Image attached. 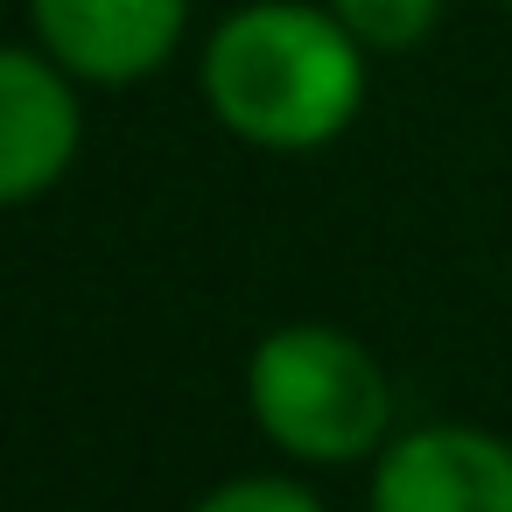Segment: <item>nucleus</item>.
Returning <instances> with one entry per match:
<instances>
[{
	"mask_svg": "<svg viewBox=\"0 0 512 512\" xmlns=\"http://www.w3.org/2000/svg\"><path fill=\"white\" fill-rule=\"evenodd\" d=\"M365 43L316 0H246L204 43L211 120L267 155H316L365 113Z\"/></svg>",
	"mask_w": 512,
	"mask_h": 512,
	"instance_id": "f257e3e1",
	"label": "nucleus"
},
{
	"mask_svg": "<svg viewBox=\"0 0 512 512\" xmlns=\"http://www.w3.org/2000/svg\"><path fill=\"white\" fill-rule=\"evenodd\" d=\"M365 512H512V442L463 421L407 428L379 449Z\"/></svg>",
	"mask_w": 512,
	"mask_h": 512,
	"instance_id": "20e7f679",
	"label": "nucleus"
},
{
	"mask_svg": "<svg viewBox=\"0 0 512 512\" xmlns=\"http://www.w3.org/2000/svg\"><path fill=\"white\" fill-rule=\"evenodd\" d=\"M323 8L372 50V57H400V50H421L442 22V0H323Z\"/></svg>",
	"mask_w": 512,
	"mask_h": 512,
	"instance_id": "423d86ee",
	"label": "nucleus"
},
{
	"mask_svg": "<svg viewBox=\"0 0 512 512\" xmlns=\"http://www.w3.org/2000/svg\"><path fill=\"white\" fill-rule=\"evenodd\" d=\"M505 8H512V0H505Z\"/></svg>",
	"mask_w": 512,
	"mask_h": 512,
	"instance_id": "6e6552de",
	"label": "nucleus"
},
{
	"mask_svg": "<svg viewBox=\"0 0 512 512\" xmlns=\"http://www.w3.org/2000/svg\"><path fill=\"white\" fill-rule=\"evenodd\" d=\"M29 29L78 85L120 92L183 50L190 0H29Z\"/></svg>",
	"mask_w": 512,
	"mask_h": 512,
	"instance_id": "39448f33",
	"label": "nucleus"
},
{
	"mask_svg": "<svg viewBox=\"0 0 512 512\" xmlns=\"http://www.w3.org/2000/svg\"><path fill=\"white\" fill-rule=\"evenodd\" d=\"M85 148L78 78L43 43H0V211L50 197Z\"/></svg>",
	"mask_w": 512,
	"mask_h": 512,
	"instance_id": "7ed1b4c3",
	"label": "nucleus"
},
{
	"mask_svg": "<svg viewBox=\"0 0 512 512\" xmlns=\"http://www.w3.org/2000/svg\"><path fill=\"white\" fill-rule=\"evenodd\" d=\"M190 512H330L302 477H225V484H211Z\"/></svg>",
	"mask_w": 512,
	"mask_h": 512,
	"instance_id": "0eeeda50",
	"label": "nucleus"
},
{
	"mask_svg": "<svg viewBox=\"0 0 512 512\" xmlns=\"http://www.w3.org/2000/svg\"><path fill=\"white\" fill-rule=\"evenodd\" d=\"M246 414L295 463H358L393 435V379L337 323H281L246 358Z\"/></svg>",
	"mask_w": 512,
	"mask_h": 512,
	"instance_id": "f03ea898",
	"label": "nucleus"
}]
</instances>
